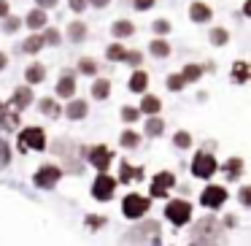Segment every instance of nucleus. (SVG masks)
Returning <instances> with one entry per match:
<instances>
[{
  "instance_id": "bb28decb",
  "label": "nucleus",
  "mask_w": 251,
  "mask_h": 246,
  "mask_svg": "<svg viewBox=\"0 0 251 246\" xmlns=\"http://www.w3.org/2000/svg\"><path fill=\"white\" fill-rule=\"evenodd\" d=\"M41 111H44V114H49V116H60V114H62V109H60V106H57L51 98H44V100H41Z\"/></svg>"
},
{
  "instance_id": "aec40b11",
  "label": "nucleus",
  "mask_w": 251,
  "mask_h": 246,
  "mask_svg": "<svg viewBox=\"0 0 251 246\" xmlns=\"http://www.w3.org/2000/svg\"><path fill=\"white\" fill-rule=\"evenodd\" d=\"M19 125V114L17 111H3V116H0V127H3V130H14V127Z\"/></svg>"
},
{
  "instance_id": "4be33fe9",
  "label": "nucleus",
  "mask_w": 251,
  "mask_h": 246,
  "mask_svg": "<svg viewBox=\"0 0 251 246\" xmlns=\"http://www.w3.org/2000/svg\"><path fill=\"white\" fill-rule=\"evenodd\" d=\"M27 25H30L33 30H41V27L46 25V14L41 11V8H35V11H30V14H27Z\"/></svg>"
},
{
  "instance_id": "37998d69",
  "label": "nucleus",
  "mask_w": 251,
  "mask_h": 246,
  "mask_svg": "<svg viewBox=\"0 0 251 246\" xmlns=\"http://www.w3.org/2000/svg\"><path fill=\"white\" fill-rule=\"evenodd\" d=\"M238 197H240V203H243V206H251V190H249V187H243Z\"/></svg>"
},
{
  "instance_id": "72a5a7b5",
  "label": "nucleus",
  "mask_w": 251,
  "mask_h": 246,
  "mask_svg": "<svg viewBox=\"0 0 251 246\" xmlns=\"http://www.w3.org/2000/svg\"><path fill=\"white\" fill-rule=\"evenodd\" d=\"M189 143H192V136H189V133H184V130L176 133V146H178V149H186Z\"/></svg>"
},
{
  "instance_id": "9b49d317",
  "label": "nucleus",
  "mask_w": 251,
  "mask_h": 246,
  "mask_svg": "<svg viewBox=\"0 0 251 246\" xmlns=\"http://www.w3.org/2000/svg\"><path fill=\"white\" fill-rule=\"evenodd\" d=\"M119 179H122V184H130L132 179H143V168H130L127 163H122V168H119Z\"/></svg>"
},
{
  "instance_id": "8fccbe9b",
  "label": "nucleus",
  "mask_w": 251,
  "mask_h": 246,
  "mask_svg": "<svg viewBox=\"0 0 251 246\" xmlns=\"http://www.w3.org/2000/svg\"><path fill=\"white\" fill-rule=\"evenodd\" d=\"M235 222H238V217H224V224H227V227H235Z\"/></svg>"
},
{
  "instance_id": "f704fd0d",
  "label": "nucleus",
  "mask_w": 251,
  "mask_h": 246,
  "mask_svg": "<svg viewBox=\"0 0 251 246\" xmlns=\"http://www.w3.org/2000/svg\"><path fill=\"white\" fill-rule=\"evenodd\" d=\"M78 71L87 73V76H92V73H98V65H95L92 60H81V62H78Z\"/></svg>"
},
{
  "instance_id": "a878e982",
  "label": "nucleus",
  "mask_w": 251,
  "mask_h": 246,
  "mask_svg": "<svg viewBox=\"0 0 251 246\" xmlns=\"http://www.w3.org/2000/svg\"><path fill=\"white\" fill-rule=\"evenodd\" d=\"M125 55H127V49L122 44H114V46H108V52H105V57H108L111 62H119V60H125Z\"/></svg>"
},
{
  "instance_id": "603ef678",
  "label": "nucleus",
  "mask_w": 251,
  "mask_h": 246,
  "mask_svg": "<svg viewBox=\"0 0 251 246\" xmlns=\"http://www.w3.org/2000/svg\"><path fill=\"white\" fill-rule=\"evenodd\" d=\"M6 62H8V60H6V55H3V52H0V71H3V68H6Z\"/></svg>"
},
{
  "instance_id": "5701e85b",
  "label": "nucleus",
  "mask_w": 251,
  "mask_h": 246,
  "mask_svg": "<svg viewBox=\"0 0 251 246\" xmlns=\"http://www.w3.org/2000/svg\"><path fill=\"white\" fill-rule=\"evenodd\" d=\"M224 170H227V179L235 181V179L240 176V170H243V160H240V157H232V160L227 163V168H224Z\"/></svg>"
},
{
  "instance_id": "20e7f679",
  "label": "nucleus",
  "mask_w": 251,
  "mask_h": 246,
  "mask_svg": "<svg viewBox=\"0 0 251 246\" xmlns=\"http://www.w3.org/2000/svg\"><path fill=\"white\" fill-rule=\"evenodd\" d=\"M165 214H168V219L173 224H186L189 217H192V206L184 203V200H170L168 208H165Z\"/></svg>"
},
{
  "instance_id": "c85d7f7f",
  "label": "nucleus",
  "mask_w": 251,
  "mask_h": 246,
  "mask_svg": "<svg viewBox=\"0 0 251 246\" xmlns=\"http://www.w3.org/2000/svg\"><path fill=\"white\" fill-rule=\"evenodd\" d=\"M41 46H44V35H30V38L25 41V52H27V55H35Z\"/></svg>"
},
{
  "instance_id": "6ab92c4d",
  "label": "nucleus",
  "mask_w": 251,
  "mask_h": 246,
  "mask_svg": "<svg viewBox=\"0 0 251 246\" xmlns=\"http://www.w3.org/2000/svg\"><path fill=\"white\" fill-rule=\"evenodd\" d=\"M30 100H33V92H30V87H19L17 92H14V103H17V109H25V106H30Z\"/></svg>"
},
{
  "instance_id": "ddd939ff",
  "label": "nucleus",
  "mask_w": 251,
  "mask_h": 246,
  "mask_svg": "<svg viewBox=\"0 0 251 246\" xmlns=\"http://www.w3.org/2000/svg\"><path fill=\"white\" fill-rule=\"evenodd\" d=\"M73 92H76V82H73V76H62L60 84H57V95H60V98H73Z\"/></svg>"
},
{
  "instance_id": "58836bf2",
  "label": "nucleus",
  "mask_w": 251,
  "mask_h": 246,
  "mask_svg": "<svg viewBox=\"0 0 251 246\" xmlns=\"http://www.w3.org/2000/svg\"><path fill=\"white\" fill-rule=\"evenodd\" d=\"M170 30V22H165V19H157V22H154V33L157 35H165Z\"/></svg>"
},
{
  "instance_id": "b1692460",
  "label": "nucleus",
  "mask_w": 251,
  "mask_h": 246,
  "mask_svg": "<svg viewBox=\"0 0 251 246\" xmlns=\"http://www.w3.org/2000/svg\"><path fill=\"white\" fill-rule=\"evenodd\" d=\"M68 35H71L73 41H84V38H87V25H81V22H73L71 27H68Z\"/></svg>"
},
{
  "instance_id": "2eb2a0df",
  "label": "nucleus",
  "mask_w": 251,
  "mask_h": 246,
  "mask_svg": "<svg viewBox=\"0 0 251 246\" xmlns=\"http://www.w3.org/2000/svg\"><path fill=\"white\" fill-rule=\"evenodd\" d=\"M65 114L71 116V119H84V116H87V103H84V100H73L65 109Z\"/></svg>"
},
{
  "instance_id": "7c9ffc66",
  "label": "nucleus",
  "mask_w": 251,
  "mask_h": 246,
  "mask_svg": "<svg viewBox=\"0 0 251 246\" xmlns=\"http://www.w3.org/2000/svg\"><path fill=\"white\" fill-rule=\"evenodd\" d=\"M232 73H235V82H246V79H249V65H246V62H235Z\"/></svg>"
},
{
  "instance_id": "dca6fc26",
  "label": "nucleus",
  "mask_w": 251,
  "mask_h": 246,
  "mask_svg": "<svg viewBox=\"0 0 251 246\" xmlns=\"http://www.w3.org/2000/svg\"><path fill=\"white\" fill-rule=\"evenodd\" d=\"M111 33L116 35V38H127V35L135 33V27H132V22H127V19H122V22H114V27H111Z\"/></svg>"
},
{
  "instance_id": "423d86ee",
  "label": "nucleus",
  "mask_w": 251,
  "mask_h": 246,
  "mask_svg": "<svg viewBox=\"0 0 251 246\" xmlns=\"http://www.w3.org/2000/svg\"><path fill=\"white\" fill-rule=\"evenodd\" d=\"M200 200H202V206H205V208H219L224 200H227V190H224V187L211 184L208 190H202Z\"/></svg>"
},
{
  "instance_id": "a19ab883",
  "label": "nucleus",
  "mask_w": 251,
  "mask_h": 246,
  "mask_svg": "<svg viewBox=\"0 0 251 246\" xmlns=\"http://www.w3.org/2000/svg\"><path fill=\"white\" fill-rule=\"evenodd\" d=\"M44 44H60V33H57V30H46Z\"/></svg>"
},
{
  "instance_id": "6e6552de",
  "label": "nucleus",
  "mask_w": 251,
  "mask_h": 246,
  "mask_svg": "<svg viewBox=\"0 0 251 246\" xmlns=\"http://www.w3.org/2000/svg\"><path fill=\"white\" fill-rule=\"evenodd\" d=\"M173 184H176L173 173H168V170L157 173V176H154V181H151V197H165V195H168V190H170Z\"/></svg>"
},
{
  "instance_id": "0eeeda50",
  "label": "nucleus",
  "mask_w": 251,
  "mask_h": 246,
  "mask_svg": "<svg viewBox=\"0 0 251 246\" xmlns=\"http://www.w3.org/2000/svg\"><path fill=\"white\" fill-rule=\"evenodd\" d=\"M60 176H62V170L57 168V165H44V168L35 173V184L49 190V187H54L57 181H60Z\"/></svg>"
},
{
  "instance_id": "c03bdc74",
  "label": "nucleus",
  "mask_w": 251,
  "mask_h": 246,
  "mask_svg": "<svg viewBox=\"0 0 251 246\" xmlns=\"http://www.w3.org/2000/svg\"><path fill=\"white\" fill-rule=\"evenodd\" d=\"M125 60L130 62V65H138V62H141V52H127Z\"/></svg>"
},
{
  "instance_id": "f8f14e48",
  "label": "nucleus",
  "mask_w": 251,
  "mask_h": 246,
  "mask_svg": "<svg viewBox=\"0 0 251 246\" xmlns=\"http://www.w3.org/2000/svg\"><path fill=\"white\" fill-rule=\"evenodd\" d=\"M189 17L195 19V22H208V19H211V8H208L205 3H192Z\"/></svg>"
},
{
  "instance_id": "e433bc0d",
  "label": "nucleus",
  "mask_w": 251,
  "mask_h": 246,
  "mask_svg": "<svg viewBox=\"0 0 251 246\" xmlns=\"http://www.w3.org/2000/svg\"><path fill=\"white\" fill-rule=\"evenodd\" d=\"M122 119H125V122H135V119H138V109L125 106V109H122Z\"/></svg>"
},
{
  "instance_id": "4c0bfd02",
  "label": "nucleus",
  "mask_w": 251,
  "mask_h": 246,
  "mask_svg": "<svg viewBox=\"0 0 251 246\" xmlns=\"http://www.w3.org/2000/svg\"><path fill=\"white\" fill-rule=\"evenodd\" d=\"M3 30H6V33H17V30H19V19L17 17H14V19L8 17L6 22H3Z\"/></svg>"
},
{
  "instance_id": "79ce46f5",
  "label": "nucleus",
  "mask_w": 251,
  "mask_h": 246,
  "mask_svg": "<svg viewBox=\"0 0 251 246\" xmlns=\"http://www.w3.org/2000/svg\"><path fill=\"white\" fill-rule=\"evenodd\" d=\"M87 224L92 230H98V227H103V224H105V219L103 217H87Z\"/></svg>"
},
{
  "instance_id": "4468645a",
  "label": "nucleus",
  "mask_w": 251,
  "mask_h": 246,
  "mask_svg": "<svg viewBox=\"0 0 251 246\" xmlns=\"http://www.w3.org/2000/svg\"><path fill=\"white\" fill-rule=\"evenodd\" d=\"M159 109H162L159 98H154V95H146V98H143V103H141V111H143V114L157 116V114H159Z\"/></svg>"
},
{
  "instance_id": "09e8293b",
  "label": "nucleus",
  "mask_w": 251,
  "mask_h": 246,
  "mask_svg": "<svg viewBox=\"0 0 251 246\" xmlns=\"http://www.w3.org/2000/svg\"><path fill=\"white\" fill-rule=\"evenodd\" d=\"M0 17H8V3L6 0H0Z\"/></svg>"
},
{
  "instance_id": "c9c22d12",
  "label": "nucleus",
  "mask_w": 251,
  "mask_h": 246,
  "mask_svg": "<svg viewBox=\"0 0 251 246\" xmlns=\"http://www.w3.org/2000/svg\"><path fill=\"white\" fill-rule=\"evenodd\" d=\"M8 160H11V152H8V143L0 141V165H8Z\"/></svg>"
},
{
  "instance_id": "2f4dec72",
  "label": "nucleus",
  "mask_w": 251,
  "mask_h": 246,
  "mask_svg": "<svg viewBox=\"0 0 251 246\" xmlns=\"http://www.w3.org/2000/svg\"><path fill=\"white\" fill-rule=\"evenodd\" d=\"M138 133H132V130H127V133H122V146H127V149H132V146H138Z\"/></svg>"
},
{
  "instance_id": "cd10ccee",
  "label": "nucleus",
  "mask_w": 251,
  "mask_h": 246,
  "mask_svg": "<svg viewBox=\"0 0 251 246\" xmlns=\"http://www.w3.org/2000/svg\"><path fill=\"white\" fill-rule=\"evenodd\" d=\"M200 76H202V68H200V65H186V68H184V73H181L184 84H186V82H197Z\"/></svg>"
},
{
  "instance_id": "a18cd8bd",
  "label": "nucleus",
  "mask_w": 251,
  "mask_h": 246,
  "mask_svg": "<svg viewBox=\"0 0 251 246\" xmlns=\"http://www.w3.org/2000/svg\"><path fill=\"white\" fill-rule=\"evenodd\" d=\"M132 3H135L138 11H146V8H151V6H154V0H132Z\"/></svg>"
},
{
  "instance_id": "39448f33",
  "label": "nucleus",
  "mask_w": 251,
  "mask_h": 246,
  "mask_svg": "<svg viewBox=\"0 0 251 246\" xmlns=\"http://www.w3.org/2000/svg\"><path fill=\"white\" fill-rule=\"evenodd\" d=\"M114 190H116V181L105 173H100L98 181L92 184V195L98 197V200H111V197H114Z\"/></svg>"
},
{
  "instance_id": "473e14b6",
  "label": "nucleus",
  "mask_w": 251,
  "mask_h": 246,
  "mask_svg": "<svg viewBox=\"0 0 251 246\" xmlns=\"http://www.w3.org/2000/svg\"><path fill=\"white\" fill-rule=\"evenodd\" d=\"M227 38H229V35H227V30H222V27H216V30H213V33H211V41H213V44H216V46L227 44Z\"/></svg>"
},
{
  "instance_id": "49530a36",
  "label": "nucleus",
  "mask_w": 251,
  "mask_h": 246,
  "mask_svg": "<svg viewBox=\"0 0 251 246\" xmlns=\"http://www.w3.org/2000/svg\"><path fill=\"white\" fill-rule=\"evenodd\" d=\"M84 6H87V0H71V8H73V11H84Z\"/></svg>"
},
{
  "instance_id": "f3484780",
  "label": "nucleus",
  "mask_w": 251,
  "mask_h": 246,
  "mask_svg": "<svg viewBox=\"0 0 251 246\" xmlns=\"http://www.w3.org/2000/svg\"><path fill=\"white\" fill-rule=\"evenodd\" d=\"M146 87H149V76L143 71H135V73H132V79H130V89H132V92H143Z\"/></svg>"
},
{
  "instance_id": "de8ad7c7",
  "label": "nucleus",
  "mask_w": 251,
  "mask_h": 246,
  "mask_svg": "<svg viewBox=\"0 0 251 246\" xmlns=\"http://www.w3.org/2000/svg\"><path fill=\"white\" fill-rule=\"evenodd\" d=\"M38 6H41V11H44V8H51V6H57V0H38Z\"/></svg>"
},
{
  "instance_id": "3c124183",
  "label": "nucleus",
  "mask_w": 251,
  "mask_h": 246,
  "mask_svg": "<svg viewBox=\"0 0 251 246\" xmlns=\"http://www.w3.org/2000/svg\"><path fill=\"white\" fill-rule=\"evenodd\" d=\"M89 3H92V6H98V8H105V6H108V0H89Z\"/></svg>"
},
{
  "instance_id": "1a4fd4ad",
  "label": "nucleus",
  "mask_w": 251,
  "mask_h": 246,
  "mask_svg": "<svg viewBox=\"0 0 251 246\" xmlns=\"http://www.w3.org/2000/svg\"><path fill=\"white\" fill-rule=\"evenodd\" d=\"M89 163H92L95 168L105 170L111 165V149L108 146H92L89 149Z\"/></svg>"
},
{
  "instance_id": "a211bd4d",
  "label": "nucleus",
  "mask_w": 251,
  "mask_h": 246,
  "mask_svg": "<svg viewBox=\"0 0 251 246\" xmlns=\"http://www.w3.org/2000/svg\"><path fill=\"white\" fill-rule=\"evenodd\" d=\"M108 92H111V82H108V79H98V82L92 84V95H95L98 100L108 98Z\"/></svg>"
},
{
  "instance_id": "7ed1b4c3",
  "label": "nucleus",
  "mask_w": 251,
  "mask_h": 246,
  "mask_svg": "<svg viewBox=\"0 0 251 246\" xmlns=\"http://www.w3.org/2000/svg\"><path fill=\"white\" fill-rule=\"evenodd\" d=\"M216 160L211 157V154H205V152H200L195 160H192V173L197 176V179H211L213 173H216Z\"/></svg>"
},
{
  "instance_id": "ea45409f",
  "label": "nucleus",
  "mask_w": 251,
  "mask_h": 246,
  "mask_svg": "<svg viewBox=\"0 0 251 246\" xmlns=\"http://www.w3.org/2000/svg\"><path fill=\"white\" fill-rule=\"evenodd\" d=\"M168 87L173 89V92H178V89L184 87V79H181V76H170L168 79Z\"/></svg>"
},
{
  "instance_id": "f03ea898",
  "label": "nucleus",
  "mask_w": 251,
  "mask_h": 246,
  "mask_svg": "<svg viewBox=\"0 0 251 246\" xmlns=\"http://www.w3.org/2000/svg\"><path fill=\"white\" fill-rule=\"evenodd\" d=\"M149 197H143V195H127L125 200H122V211H125V217H130V219H138V217H143V214L149 211Z\"/></svg>"
},
{
  "instance_id": "9d476101",
  "label": "nucleus",
  "mask_w": 251,
  "mask_h": 246,
  "mask_svg": "<svg viewBox=\"0 0 251 246\" xmlns=\"http://www.w3.org/2000/svg\"><path fill=\"white\" fill-rule=\"evenodd\" d=\"M195 235L197 238H208V241H219V222L216 219H202L195 227Z\"/></svg>"
},
{
  "instance_id": "f257e3e1",
  "label": "nucleus",
  "mask_w": 251,
  "mask_h": 246,
  "mask_svg": "<svg viewBox=\"0 0 251 246\" xmlns=\"http://www.w3.org/2000/svg\"><path fill=\"white\" fill-rule=\"evenodd\" d=\"M19 149H35V152H41V149H46V133L41 130V127H25L22 136H19Z\"/></svg>"
},
{
  "instance_id": "393cba45",
  "label": "nucleus",
  "mask_w": 251,
  "mask_h": 246,
  "mask_svg": "<svg viewBox=\"0 0 251 246\" xmlns=\"http://www.w3.org/2000/svg\"><path fill=\"white\" fill-rule=\"evenodd\" d=\"M149 49H151V55L154 57H168L170 55V46H168V41H151V46H149Z\"/></svg>"
},
{
  "instance_id": "c756f323",
  "label": "nucleus",
  "mask_w": 251,
  "mask_h": 246,
  "mask_svg": "<svg viewBox=\"0 0 251 246\" xmlns=\"http://www.w3.org/2000/svg\"><path fill=\"white\" fill-rule=\"evenodd\" d=\"M162 130H165V122L159 119V116H151V119L146 122V133H149V136H159Z\"/></svg>"
},
{
  "instance_id": "412c9836",
  "label": "nucleus",
  "mask_w": 251,
  "mask_h": 246,
  "mask_svg": "<svg viewBox=\"0 0 251 246\" xmlns=\"http://www.w3.org/2000/svg\"><path fill=\"white\" fill-rule=\"evenodd\" d=\"M25 76H27L30 84H41V82H44V76H46V71H44V65H38V62H35V65L27 68V73H25Z\"/></svg>"
}]
</instances>
